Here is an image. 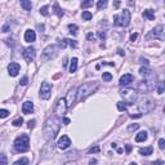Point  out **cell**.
Here are the masks:
<instances>
[{
  "instance_id": "obj_3",
  "label": "cell",
  "mask_w": 165,
  "mask_h": 165,
  "mask_svg": "<svg viewBox=\"0 0 165 165\" xmlns=\"http://www.w3.org/2000/svg\"><path fill=\"white\" fill-rule=\"evenodd\" d=\"M14 148H16L17 152H26L30 150V138L26 134H21L14 139L13 143Z\"/></svg>"
},
{
  "instance_id": "obj_17",
  "label": "cell",
  "mask_w": 165,
  "mask_h": 165,
  "mask_svg": "<svg viewBox=\"0 0 165 165\" xmlns=\"http://www.w3.org/2000/svg\"><path fill=\"white\" fill-rule=\"evenodd\" d=\"M148 84H150V83L146 81V80H145V81H141V83H139V86H138V91H141L142 93H147V92L150 91V89H151V88L148 86Z\"/></svg>"
},
{
  "instance_id": "obj_51",
  "label": "cell",
  "mask_w": 165,
  "mask_h": 165,
  "mask_svg": "<svg viewBox=\"0 0 165 165\" xmlns=\"http://www.w3.org/2000/svg\"><path fill=\"white\" fill-rule=\"evenodd\" d=\"M8 30H9V26H8V25H5L4 27H3V32H7Z\"/></svg>"
},
{
  "instance_id": "obj_40",
  "label": "cell",
  "mask_w": 165,
  "mask_h": 165,
  "mask_svg": "<svg viewBox=\"0 0 165 165\" xmlns=\"http://www.w3.org/2000/svg\"><path fill=\"white\" fill-rule=\"evenodd\" d=\"M89 154H95V152H100V147L98 146H94V147H91L89 148Z\"/></svg>"
},
{
  "instance_id": "obj_2",
  "label": "cell",
  "mask_w": 165,
  "mask_h": 165,
  "mask_svg": "<svg viewBox=\"0 0 165 165\" xmlns=\"http://www.w3.org/2000/svg\"><path fill=\"white\" fill-rule=\"evenodd\" d=\"M98 86H100V84H98L97 81H88V83L83 84V85H80L79 89L76 91L77 100H80V101L85 100V98L89 97L92 93H94L95 91H97Z\"/></svg>"
},
{
  "instance_id": "obj_53",
  "label": "cell",
  "mask_w": 165,
  "mask_h": 165,
  "mask_svg": "<svg viewBox=\"0 0 165 165\" xmlns=\"http://www.w3.org/2000/svg\"><path fill=\"white\" fill-rule=\"evenodd\" d=\"M63 123H65V124H66V125H67V124H70V119H67V118H65V119H63Z\"/></svg>"
},
{
  "instance_id": "obj_37",
  "label": "cell",
  "mask_w": 165,
  "mask_h": 165,
  "mask_svg": "<svg viewBox=\"0 0 165 165\" xmlns=\"http://www.w3.org/2000/svg\"><path fill=\"white\" fill-rule=\"evenodd\" d=\"M67 47V41H66V39H62V40H58V48H66Z\"/></svg>"
},
{
  "instance_id": "obj_35",
  "label": "cell",
  "mask_w": 165,
  "mask_h": 165,
  "mask_svg": "<svg viewBox=\"0 0 165 165\" xmlns=\"http://www.w3.org/2000/svg\"><path fill=\"white\" fill-rule=\"evenodd\" d=\"M66 41H67V45H70V47H72V48H76V47H77L76 40H71V39H66Z\"/></svg>"
},
{
  "instance_id": "obj_52",
  "label": "cell",
  "mask_w": 165,
  "mask_h": 165,
  "mask_svg": "<svg viewBox=\"0 0 165 165\" xmlns=\"http://www.w3.org/2000/svg\"><path fill=\"white\" fill-rule=\"evenodd\" d=\"M118 52H119V54L120 56H125V52L123 49H118Z\"/></svg>"
},
{
  "instance_id": "obj_26",
  "label": "cell",
  "mask_w": 165,
  "mask_h": 165,
  "mask_svg": "<svg viewBox=\"0 0 165 165\" xmlns=\"http://www.w3.org/2000/svg\"><path fill=\"white\" fill-rule=\"evenodd\" d=\"M92 5H93V0H83V3H81L83 9H86V8L92 7Z\"/></svg>"
},
{
  "instance_id": "obj_32",
  "label": "cell",
  "mask_w": 165,
  "mask_h": 165,
  "mask_svg": "<svg viewBox=\"0 0 165 165\" xmlns=\"http://www.w3.org/2000/svg\"><path fill=\"white\" fill-rule=\"evenodd\" d=\"M9 116V111L8 110H0V119H5Z\"/></svg>"
},
{
  "instance_id": "obj_6",
  "label": "cell",
  "mask_w": 165,
  "mask_h": 165,
  "mask_svg": "<svg viewBox=\"0 0 165 165\" xmlns=\"http://www.w3.org/2000/svg\"><path fill=\"white\" fill-rule=\"evenodd\" d=\"M57 49H58V47H57V45H49V47H47L45 49H44L43 54H41V59H43V61L52 59L53 57H56V54H57Z\"/></svg>"
},
{
  "instance_id": "obj_15",
  "label": "cell",
  "mask_w": 165,
  "mask_h": 165,
  "mask_svg": "<svg viewBox=\"0 0 165 165\" xmlns=\"http://www.w3.org/2000/svg\"><path fill=\"white\" fill-rule=\"evenodd\" d=\"M32 111H34V103H32L31 101L23 102V104H22V112L25 113V115H29V113H31Z\"/></svg>"
},
{
  "instance_id": "obj_38",
  "label": "cell",
  "mask_w": 165,
  "mask_h": 165,
  "mask_svg": "<svg viewBox=\"0 0 165 165\" xmlns=\"http://www.w3.org/2000/svg\"><path fill=\"white\" fill-rule=\"evenodd\" d=\"M8 164V159L5 155H0V165H5Z\"/></svg>"
},
{
  "instance_id": "obj_31",
  "label": "cell",
  "mask_w": 165,
  "mask_h": 165,
  "mask_svg": "<svg viewBox=\"0 0 165 165\" xmlns=\"http://www.w3.org/2000/svg\"><path fill=\"white\" fill-rule=\"evenodd\" d=\"M30 163V160L27 157H22V159H19V160H17L16 163H14V165H19V164H29Z\"/></svg>"
},
{
  "instance_id": "obj_22",
  "label": "cell",
  "mask_w": 165,
  "mask_h": 165,
  "mask_svg": "<svg viewBox=\"0 0 165 165\" xmlns=\"http://www.w3.org/2000/svg\"><path fill=\"white\" fill-rule=\"evenodd\" d=\"M152 147L150 146V147H145V148H139V154L141 155H145V156H148V155H151L152 154Z\"/></svg>"
},
{
  "instance_id": "obj_13",
  "label": "cell",
  "mask_w": 165,
  "mask_h": 165,
  "mask_svg": "<svg viewBox=\"0 0 165 165\" xmlns=\"http://www.w3.org/2000/svg\"><path fill=\"white\" fill-rule=\"evenodd\" d=\"M19 65L17 63V62H10L9 65H8V71H9V75L10 76H17L19 72Z\"/></svg>"
},
{
  "instance_id": "obj_19",
  "label": "cell",
  "mask_w": 165,
  "mask_h": 165,
  "mask_svg": "<svg viewBox=\"0 0 165 165\" xmlns=\"http://www.w3.org/2000/svg\"><path fill=\"white\" fill-rule=\"evenodd\" d=\"M146 139H147V132H145V130L139 132L136 136V142H145Z\"/></svg>"
},
{
  "instance_id": "obj_47",
  "label": "cell",
  "mask_w": 165,
  "mask_h": 165,
  "mask_svg": "<svg viewBox=\"0 0 165 165\" xmlns=\"http://www.w3.org/2000/svg\"><path fill=\"white\" fill-rule=\"evenodd\" d=\"M139 63H142V65H148V59H146V58H139Z\"/></svg>"
},
{
  "instance_id": "obj_9",
  "label": "cell",
  "mask_w": 165,
  "mask_h": 165,
  "mask_svg": "<svg viewBox=\"0 0 165 165\" xmlns=\"http://www.w3.org/2000/svg\"><path fill=\"white\" fill-rule=\"evenodd\" d=\"M50 93H52V85L49 83L44 81L41 84V88H40V98L41 100H49L50 98Z\"/></svg>"
},
{
  "instance_id": "obj_41",
  "label": "cell",
  "mask_w": 165,
  "mask_h": 165,
  "mask_svg": "<svg viewBox=\"0 0 165 165\" xmlns=\"http://www.w3.org/2000/svg\"><path fill=\"white\" fill-rule=\"evenodd\" d=\"M159 147H160V150L165 148V139H164V138H161V139L159 141Z\"/></svg>"
},
{
  "instance_id": "obj_4",
  "label": "cell",
  "mask_w": 165,
  "mask_h": 165,
  "mask_svg": "<svg viewBox=\"0 0 165 165\" xmlns=\"http://www.w3.org/2000/svg\"><path fill=\"white\" fill-rule=\"evenodd\" d=\"M113 23H115V26H121V27L129 26V23H130V12L124 9L120 16L115 14L113 16Z\"/></svg>"
},
{
  "instance_id": "obj_33",
  "label": "cell",
  "mask_w": 165,
  "mask_h": 165,
  "mask_svg": "<svg viewBox=\"0 0 165 165\" xmlns=\"http://www.w3.org/2000/svg\"><path fill=\"white\" fill-rule=\"evenodd\" d=\"M164 86H165V83L164 81L159 83V88H157V93H159V94H163V93H164Z\"/></svg>"
},
{
  "instance_id": "obj_23",
  "label": "cell",
  "mask_w": 165,
  "mask_h": 165,
  "mask_svg": "<svg viewBox=\"0 0 165 165\" xmlns=\"http://www.w3.org/2000/svg\"><path fill=\"white\" fill-rule=\"evenodd\" d=\"M53 9H54V13H56L58 17H62V16H63V10L59 8L58 3H54V7H53Z\"/></svg>"
},
{
  "instance_id": "obj_44",
  "label": "cell",
  "mask_w": 165,
  "mask_h": 165,
  "mask_svg": "<svg viewBox=\"0 0 165 165\" xmlns=\"http://www.w3.org/2000/svg\"><path fill=\"white\" fill-rule=\"evenodd\" d=\"M86 39H88L89 41H92V40H94V39H95V36H94V34H93V32H89V34L86 35Z\"/></svg>"
},
{
  "instance_id": "obj_30",
  "label": "cell",
  "mask_w": 165,
  "mask_h": 165,
  "mask_svg": "<svg viewBox=\"0 0 165 165\" xmlns=\"http://www.w3.org/2000/svg\"><path fill=\"white\" fill-rule=\"evenodd\" d=\"M12 124L14 125V127H21V125L23 124V119L22 118H17L16 120H13V123Z\"/></svg>"
},
{
  "instance_id": "obj_21",
  "label": "cell",
  "mask_w": 165,
  "mask_h": 165,
  "mask_svg": "<svg viewBox=\"0 0 165 165\" xmlns=\"http://www.w3.org/2000/svg\"><path fill=\"white\" fill-rule=\"evenodd\" d=\"M21 7H22L25 10H31L32 4H31L30 0H21Z\"/></svg>"
},
{
  "instance_id": "obj_20",
  "label": "cell",
  "mask_w": 165,
  "mask_h": 165,
  "mask_svg": "<svg viewBox=\"0 0 165 165\" xmlns=\"http://www.w3.org/2000/svg\"><path fill=\"white\" fill-rule=\"evenodd\" d=\"M76 70H77V58H76V57H74V58L71 59L70 72H71V74H74V72H76Z\"/></svg>"
},
{
  "instance_id": "obj_46",
  "label": "cell",
  "mask_w": 165,
  "mask_h": 165,
  "mask_svg": "<svg viewBox=\"0 0 165 165\" xmlns=\"http://www.w3.org/2000/svg\"><path fill=\"white\" fill-rule=\"evenodd\" d=\"M130 118L132 119H141V118H142V113H136V115H134V113H132Z\"/></svg>"
},
{
  "instance_id": "obj_14",
  "label": "cell",
  "mask_w": 165,
  "mask_h": 165,
  "mask_svg": "<svg viewBox=\"0 0 165 165\" xmlns=\"http://www.w3.org/2000/svg\"><path fill=\"white\" fill-rule=\"evenodd\" d=\"M134 76L132 74H124L121 77H120V85H129L130 83H133Z\"/></svg>"
},
{
  "instance_id": "obj_48",
  "label": "cell",
  "mask_w": 165,
  "mask_h": 165,
  "mask_svg": "<svg viewBox=\"0 0 165 165\" xmlns=\"http://www.w3.org/2000/svg\"><path fill=\"white\" fill-rule=\"evenodd\" d=\"M137 38H138V34H137V32H134V34L130 35V40H132V41H136Z\"/></svg>"
},
{
  "instance_id": "obj_28",
  "label": "cell",
  "mask_w": 165,
  "mask_h": 165,
  "mask_svg": "<svg viewBox=\"0 0 165 165\" xmlns=\"http://www.w3.org/2000/svg\"><path fill=\"white\" fill-rule=\"evenodd\" d=\"M150 72H151V71H150L147 67H141L139 68V74L142 75V76H148Z\"/></svg>"
},
{
  "instance_id": "obj_29",
  "label": "cell",
  "mask_w": 165,
  "mask_h": 165,
  "mask_svg": "<svg viewBox=\"0 0 165 165\" xmlns=\"http://www.w3.org/2000/svg\"><path fill=\"white\" fill-rule=\"evenodd\" d=\"M40 14H43V16H48V14H49V7H48V5L41 7L40 8Z\"/></svg>"
},
{
  "instance_id": "obj_7",
  "label": "cell",
  "mask_w": 165,
  "mask_h": 165,
  "mask_svg": "<svg viewBox=\"0 0 165 165\" xmlns=\"http://www.w3.org/2000/svg\"><path fill=\"white\" fill-rule=\"evenodd\" d=\"M66 110H67V103H66V100H65V98L58 100V102L56 103V107H54V113L57 116H63L66 113Z\"/></svg>"
},
{
  "instance_id": "obj_50",
  "label": "cell",
  "mask_w": 165,
  "mask_h": 165,
  "mask_svg": "<svg viewBox=\"0 0 165 165\" xmlns=\"http://www.w3.org/2000/svg\"><path fill=\"white\" fill-rule=\"evenodd\" d=\"M113 7H115V8H119L120 7V1H119V0H115V3H113Z\"/></svg>"
},
{
  "instance_id": "obj_27",
  "label": "cell",
  "mask_w": 165,
  "mask_h": 165,
  "mask_svg": "<svg viewBox=\"0 0 165 165\" xmlns=\"http://www.w3.org/2000/svg\"><path fill=\"white\" fill-rule=\"evenodd\" d=\"M118 109H119V111H127L128 102H119V103H118Z\"/></svg>"
},
{
  "instance_id": "obj_42",
  "label": "cell",
  "mask_w": 165,
  "mask_h": 165,
  "mask_svg": "<svg viewBox=\"0 0 165 165\" xmlns=\"http://www.w3.org/2000/svg\"><path fill=\"white\" fill-rule=\"evenodd\" d=\"M98 36L101 38V40H104V39H106V32L100 30V31H98Z\"/></svg>"
},
{
  "instance_id": "obj_12",
  "label": "cell",
  "mask_w": 165,
  "mask_h": 165,
  "mask_svg": "<svg viewBox=\"0 0 165 165\" xmlns=\"http://www.w3.org/2000/svg\"><path fill=\"white\" fill-rule=\"evenodd\" d=\"M75 98H76V89L72 88L70 92L67 93V98H66L67 107H72V104L75 103Z\"/></svg>"
},
{
  "instance_id": "obj_49",
  "label": "cell",
  "mask_w": 165,
  "mask_h": 165,
  "mask_svg": "<svg viewBox=\"0 0 165 165\" xmlns=\"http://www.w3.org/2000/svg\"><path fill=\"white\" fill-rule=\"evenodd\" d=\"M132 148H133V147H132V145H127V146H125V150H127V154H130Z\"/></svg>"
},
{
  "instance_id": "obj_1",
  "label": "cell",
  "mask_w": 165,
  "mask_h": 165,
  "mask_svg": "<svg viewBox=\"0 0 165 165\" xmlns=\"http://www.w3.org/2000/svg\"><path fill=\"white\" fill-rule=\"evenodd\" d=\"M59 130V120L56 116H52L45 121L44 125V137L48 141H53Z\"/></svg>"
},
{
  "instance_id": "obj_5",
  "label": "cell",
  "mask_w": 165,
  "mask_h": 165,
  "mask_svg": "<svg viewBox=\"0 0 165 165\" xmlns=\"http://www.w3.org/2000/svg\"><path fill=\"white\" fill-rule=\"evenodd\" d=\"M154 107H155V102L152 101V98H150V97H146L145 100H142L141 101V103H139V110L142 111V112H151L152 110H154Z\"/></svg>"
},
{
  "instance_id": "obj_11",
  "label": "cell",
  "mask_w": 165,
  "mask_h": 165,
  "mask_svg": "<svg viewBox=\"0 0 165 165\" xmlns=\"http://www.w3.org/2000/svg\"><path fill=\"white\" fill-rule=\"evenodd\" d=\"M57 145H58V148L66 150V148H68V147L71 146V139L67 136H62L58 139V143H57Z\"/></svg>"
},
{
  "instance_id": "obj_34",
  "label": "cell",
  "mask_w": 165,
  "mask_h": 165,
  "mask_svg": "<svg viewBox=\"0 0 165 165\" xmlns=\"http://www.w3.org/2000/svg\"><path fill=\"white\" fill-rule=\"evenodd\" d=\"M92 13L91 12H84L83 13V19H85V21H89V19H92Z\"/></svg>"
},
{
  "instance_id": "obj_45",
  "label": "cell",
  "mask_w": 165,
  "mask_h": 165,
  "mask_svg": "<svg viewBox=\"0 0 165 165\" xmlns=\"http://www.w3.org/2000/svg\"><path fill=\"white\" fill-rule=\"evenodd\" d=\"M35 123H36V121H35V120H30V121L27 123V127H29L30 129H32V128L35 127Z\"/></svg>"
},
{
  "instance_id": "obj_54",
  "label": "cell",
  "mask_w": 165,
  "mask_h": 165,
  "mask_svg": "<svg viewBox=\"0 0 165 165\" xmlns=\"http://www.w3.org/2000/svg\"><path fill=\"white\" fill-rule=\"evenodd\" d=\"M128 3H129V5H133V4H134V3H133V0H129Z\"/></svg>"
},
{
  "instance_id": "obj_10",
  "label": "cell",
  "mask_w": 165,
  "mask_h": 165,
  "mask_svg": "<svg viewBox=\"0 0 165 165\" xmlns=\"http://www.w3.org/2000/svg\"><path fill=\"white\" fill-rule=\"evenodd\" d=\"M22 56H23V59H25L26 62H32L35 59V56H36V53H35V49L32 47H29V48H26L25 50H23V53H22Z\"/></svg>"
},
{
  "instance_id": "obj_43",
  "label": "cell",
  "mask_w": 165,
  "mask_h": 165,
  "mask_svg": "<svg viewBox=\"0 0 165 165\" xmlns=\"http://www.w3.org/2000/svg\"><path fill=\"white\" fill-rule=\"evenodd\" d=\"M27 81H29V79H27V76H23L22 79H21V81H19V84L21 85H26L27 84Z\"/></svg>"
},
{
  "instance_id": "obj_8",
  "label": "cell",
  "mask_w": 165,
  "mask_h": 165,
  "mask_svg": "<svg viewBox=\"0 0 165 165\" xmlns=\"http://www.w3.org/2000/svg\"><path fill=\"white\" fill-rule=\"evenodd\" d=\"M151 38L159 39V40L163 41V40H164V26L160 25V26H157V27H155V29L152 30V31L146 36V39H151Z\"/></svg>"
},
{
  "instance_id": "obj_39",
  "label": "cell",
  "mask_w": 165,
  "mask_h": 165,
  "mask_svg": "<svg viewBox=\"0 0 165 165\" xmlns=\"http://www.w3.org/2000/svg\"><path fill=\"white\" fill-rule=\"evenodd\" d=\"M139 128V124H133V125H129L128 127V132H134Z\"/></svg>"
},
{
  "instance_id": "obj_36",
  "label": "cell",
  "mask_w": 165,
  "mask_h": 165,
  "mask_svg": "<svg viewBox=\"0 0 165 165\" xmlns=\"http://www.w3.org/2000/svg\"><path fill=\"white\" fill-rule=\"evenodd\" d=\"M103 80L104 81H110V80H112V75H111L110 72H103Z\"/></svg>"
},
{
  "instance_id": "obj_24",
  "label": "cell",
  "mask_w": 165,
  "mask_h": 165,
  "mask_svg": "<svg viewBox=\"0 0 165 165\" xmlns=\"http://www.w3.org/2000/svg\"><path fill=\"white\" fill-rule=\"evenodd\" d=\"M106 7H107V0H98V3H97V8H98V10L104 9Z\"/></svg>"
},
{
  "instance_id": "obj_18",
  "label": "cell",
  "mask_w": 165,
  "mask_h": 165,
  "mask_svg": "<svg viewBox=\"0 0 165 165\" xmlns=\"http://www.w3.org/2000/svg\"><path fill=\"white\" fill-rule=\"evenodd\" d=\"M143 17L150 21H154L155 19V12L152 9H146L145 12H143Z\"/></svg>"
},
{
  "instance_id": "obj_25",
  "label": "cell",
  "mask_w": 165,
  "mask_h": 165,
  "mask_svg": "<svg viewBox=\"0 0 165 165\" xmlns=\"http://www.w3.org/2000/svg\"><path fill=\"white\" fill-rule=\"evenodd\" d=\"M77 26L75 25V23H70L68 25V30H70V34H72V35H76L77 34Z\"/></svg>"
},
{
  "instance_id": "obj_16",
  "label": "cell",
  "mask_w": 165,
  "mask_h": 165,
  "mask_svg": "<svg viewBox=\"0 0 165 165\" xmlns=\"http://www.w3.org/2000/svg\"><path fill=\"white\" fill-rule=\"evenodd\" d=\"M35 39H36V34H35L34 30H27L25 32V41L32 43V41H35Z\"/></svg>"
}]
</instances>
